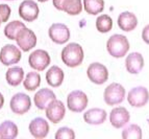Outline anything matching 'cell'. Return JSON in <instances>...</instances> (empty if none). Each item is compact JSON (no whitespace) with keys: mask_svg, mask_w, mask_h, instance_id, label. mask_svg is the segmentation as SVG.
Wrapping results in <instances>:
<instances>
[{"mask_svg":"<svg viewBox=\"0 0 149 139\" xmlns=\"http://www.w3.org/2000/svg\"><path fill=\"white\" fill-rule=\"evenodd\" d=\"M61 58L66 66L70 68H75L82 64L85 59V51L80 44L72 42L67 44L66 47L63 48Z\"/></svg>","mask_w":149,"mask_h":139,"instance_id":"obj_1","label":"cell"},{"mask_svg":"<svg viewBox=\"0 0 149 139\" xmlns=\"http://www.w3.org/2000/svg\"><path fill=\"white\" fill-rule=\"evenodd\" d=\"M130 45L125 36L120 34H115L111 36L107 41V50L109 55L116 59H121L125 57L128 52Z\"/></svg>","mask_w":149,"mask_h":139,"instance_id":"obj_2","label":"cell"},{"mask_svg":"<svg viewBox=\"0 0 149 139\" xmlns=\"http://www.w3.org/2000/svg\"><path fill=\"white\" fill-rule=\"evenodd\" d=\"M126 95L125 88L119 83L109 84L103 92V99L107 106H117L123 102Z\"/></svg>","mask_w":149,"mask_h":139,"instance_id":"obj_3","label":"cell"},{"mask_svg":"<svg viewBox=\"0 0 149 139\" xmlns=\"http://www.w3.org/2000/svg\"><path fill=\"white\" fill-rule=\"evenodd\" d=\"M89 98L81 90H73L67 96V108L74 113H81L88 107Z\"/></svg>","mask_w":149,"mask_h":139,"instance_id":"obj_4","label":"cell"},{"mask_svg":"<svg viewBox=\"0 0 149 139\" xmlns=\"http://www.w3.org/2000/svg\"><path fill=\"white\" fill-rule=\"evenodd\" d=\"M127 102L134 108H143L149 102V91L144 86H137L127 93Z\"/></svg>","mask_w":149,"mask_h":139,"instance_id":"obj_5","label":"cell"},{"mask_svg":"<svg viewBox=\"0 0 149 139\" xmlns=\"http://www.w3.org/2000/svg\"><path fill=\"white\" fill-rule=\"evenodd\" d=\"M87 75L90 81L95 85H103L109 79V72L107 66L99 62H94L89 65L87 69Z\"/></svg>","mask_w":149,"mask_h":139,"instance_id":"obj_6","label":"cell"},{"mask_svg":"<svg viewBox=\"0 0 149 139\" xmlns=\"http://www.w3.org/2000/svg\"><path fill=\"white\" fill-rule=\"evenodd\" d=\"M51 63L49 53L44 49H36L28 57V64L36 71H44Z\"/></svg>","mask_w":149,"mask_h":139,"instance_id":"obj_7","label":"cell"},{"mask_svg":"<svg viewBox=\"0 0 149 139\" xmlns=\"http://www.w3.org/2000/svg\"><path fill=\"white\" fill-rule=\"evenodd\" d=\"M21 49L14 44L4 45L0 50V62L4 66H13L21 61Z\"/></svg>","mask_w":149,"mask_h":139,"instance_id":"obj_8","label":"cell"},{"mask_svg":"<svg viewBox=\"0 0 149 139\" xmlns=\"http://www.w3.org/2000/svg\"><path fill=\"white\" fill-rule=\"evenodd\" d=\"M10 107L13 113L17 115H23L27 113L31 108V99L29 95L23 92H19L13 95L10 102Z\"/></svg>","mask_w":149,"mask_h":139,"instance_id":"obj_9","label":"cell"},{"mask_svg":"<svg viewBox=\"0 0 149 139\" xmlns=\"http://www.w3.org/2000/svg\"><path fill=\"white\" fill-rule=\"evenodd\" d=\"M48 36L53 43L58 45L66 44L70 40V29L64 23H53L48 29Z\"/></svg>","mask_w":149,"mask_h":139,"instance_id":"obj_10","label":"cell"},{"mask_svg":"<svg viewBox=\"0 0 149 139\" xmlns=\"http://www.w3.org/2000/svg\"><path fill=\"white\" fill-rule=\"evenodd\" d=\"M16 42H17L18 47L20 48L22 51L27 52L31 50L37 45V36L33 32V30L29 29L25 26L24 28L18 32L17 37H16Z\"/></svg>","mask_w":149,"mask_h":139,"instance_id":"obj_11","label":"cell"},{"mask_svg":"<svg viewBox=\"0 0 149 139\" xmlns=\"http://www.w3.org/2000/svg\"><path fill=\"white\" fill-rule=\"evenodd\" d=\"M18 13L25 22H32L39 17L40 8L38 3L33 0H24L19 5Z\"/></svg>","mask_w":149,"mask_h":139,"instance_id":"obj_12","label":"cell"},{"mask_svg":"<svg viewBox=\"0 0 149 139\" xmlns=\"http://www.w3.org/2000/svg\"><path fill=\"white\" fill-rule=\"evenodd\" d=\"M46 112V117L50 122L52 124H58L64 119L66 114V106L62 100L55 98L54 100L50 102L45 109Z\"/></svg>","mask_w":149,"mask_h":139,"instance_id":"obj_13","label":"cell"},{"mask_svg":"<svg viewBox=\"0 0 149 139\" xmlns=\"http://www.w3.org/2000/svg\"><path fill=\"white\" fill-rule=\"evenodd\" d=\"M130 120V113L124 107H116L109 113V122L115 129H122Z\"/></svg>","mask_w":149,"mask_h":139,"instance_id":"obj_14","label":"cell"},{"mask_svg":"<svg viewBox=\"0 0 149 139\" xmlns=\"http://www.w3.org/2000/svg\"><path fill=\"white\" fill-rule=\"evenodd\" d=\"M49 129V124L43 117H37V118L32 119L28 126L29 133L36 139H43L47 137Z\"/></svg>","mask_w":149,"mask_h":139,"instance_id":"obj_15","label":"cell"},{"mask_svg":"<svg viewBox=\"0 0 149 139\" xmlns=\"http://www.w3.org/2000/svg\"><path fill=\"white\" fill-rule=\"evenodd\" d=\"M125 68L130 74H139L144 68V58L138 51L130 52L125 59Z\"/></svg>","mask_w":149,"mask_h":139,"instance_id":"obj_16","label":"cell"},{"mask_svg":"<svg viewBox=\"0 0 149 139\" xmlns=\"http://www.w3.org/2000/svg\"><path fill=\"white\" fill-rule=\"evenodd\" d=\"M55 98L56 96L52 90L48 89V88H42L36 92L35 96H33V102L39 110H45L48 105Z\"/></svg>","mask_w":149,"mask_h":139,"instance_id":"obj_17","label":"cell"},{"mask_svg":"<svg viewBox=\"0 0 149 139\" xmlns=\"http://www.w3.org/2000/svg\"><path fill=\"white\" fill-rule=\"evenodd\" d=\"M118 26L123 32H132L138 26V18L132 12H123L118 16Z\"/></svg>","mask_w":149,"mask_h":139,"instance_id":"obj_18","label":"cell"},{"mask_svg":"<svg viewBox=\"0 0 149 139\" xmlns=\"http://www.w3.org/2000/svg\"><path fill=\"white\" fill-rule=\"evenodd\" d=\"M107 113L102 108H92L84 113V120L88 124L92 126H99L107 120Z\"/></svg>","mask_w":149,"mask_h":139,"instance_id":"obj_19","label":"cell"},{"mask_svg":"<svg viewBox=\"0 0 149 139\" xmlns=\"http://www.w3.org/2000/svg\"><path fill=\"white\" fill-rule=\"evenodd\" d=\"M65 79L64 70L58 66H51L46 72V82L50 87L57 88L63 84Z\"/></svg>","mask_w":149,"mask_h":139,"instance_id":"obj_20","label":"cell"},{"mask_svg":"<svg viewBox=\"0 0 149 139\" xmlns=\"http://www.w3.org/2000/svg\"><path fill=\"white\" fill-rule=\"evenodd\" d=\"M5 79L10 86L17 87L24 79V70L19 66H13L10 67L5 73Z\"/></svg>","mask_w":149,"mask_h":139,"instance_id":"obj_21","label":"cell"},{"mask_svg":"<svg viewBox=\"0 0 149 139\" xmlns=\"http://www.w3.org/2000/svg\"><path fill=\"white\" fill-rule=\"evenodd\" d=\"M19 134L17 124L12 120H4L0 124V137L3 139H14Z\"/></svg>","mask_w":149,"mask_h":139,"instance_id":"obj_22","label":"cell"},{"mask_svg":"<svg viewBox=\"0 0 149 139\" xmlns=\"http://www.w3.org/2000/svg\"><path fill=\"white\" fill-rule=\"evenodd\" d=\"M82 6L87 14L96 16L104 10V0H84Z\"/></svg>","mask_w":149,"mask_h":139,"instance_id":"obj_23","label":"cell"},{"mask_svg":"<svg viewBox=\"0 0 149 139\" xmlns=\"http://www.w3.org/2000/svg\"><path fill=\"white\" fill-rule=\"evenodd\" d=\"M23 86L27 91H35L41 85V75L39 72L30 71L25 75L23 79Z\"/></svg>","mask_w":149,"mask_h":139,"instance_id":"obj_24","label":"cell"},{"mask_svg":"<svg viewBox=\"0 0 149 139\" xmlns=\"http://www.w3.org/2000/svg\"><path fill=\"white\" fill-rule=\"evenodd\" d=\"M84 10L81 0H65L63 3L62 12L67 13L70 16H77Z\"/></svg>","mask_w":149,"mask_h":139,"instance_id":"obj_25","label":"cell"},{"mask_svg":"<svg viewBox=\"0 0 149 139\" xmlns=\"http://www.w3.org/2000/svg\"><path fill=\"white\" fill-rule=\"evenodd\" d=\"M95 24H96V28L98 32L101 34H107V32H111L113 28V19L111 16L107 15V14H102L97 17Z\"/></svg>","mask_w":149,"mask_h":139,"instance_id":"obj_26","label":"cell"},{"mask_svg":"<svg viewBox=\"0 0 149 139\" xmlns=\"http://www.w3.org/2000/svg\"><path fill=\"white\" fill-rule=\"evenodd\" d=\"M25 27V24L21 21L14 20L12 22H8L4 27V36L10 40H16L18 32L22 28Z\"/></svg>","mask_w":149,"mask_h":139,"instance_id":"obj_27","label":"cell"},{"mask_svg":"<svg viewBox=\"0 0 149 139\" xmlns=\"http://www.w3.org/2000/svg\"><path fill=\"white\" fill-rule=\"evenodd\" d=\"M122 138L124 139H141L143 137V133H142V129L140 126L136 124H128L125 127L122 128Z\"/></svg>","mask_w":149,"mask_h":139,"instance_id":"obj_28","label":"cell"},{"mask_svg":"<svg viewBox=\"0 0 149 139\" xmlns=\"http://www.w3.org/2000/svg\"><path fill=\"white\" fill-rule=\"evenodd\" d=\"M55 139H74L76 137L75 132L71 128L62 127L55 133Z\"/></svg>","mask_w":149,"mask_h":139,"instance_id":"obj_29","label":"cell"},{"mask_svg":"<svg viewBox=\"0 0 149 139\" xmlns=\"http://www.w3.org/2000/svg\"><path fill=\"white\" fill-rule=\"evenodd\" d=\"M12 14V10L8 4H0V21L8 22Z\"/></svg>","mask_w":149,"mask_h":139,"instance_id":"obj_30","label":"cell"},{"mask_svg":"<svg viewBox=\"0 0 149 139\" xmlns=\"http://www.w3.org/2000/svg\"><path fill=\"white\" fill-rule=\"evenodd\" d=\"M142 40L147 45H149V24H147L142 30Z\"/></svg>","mask_w":149,"mask_h":139,"instance_id":"obj_31","label":"cell"},{"mask_svg":"<svg viewBox=\"0 0 149 139\" xmlns=\"http://www.w3.org/2000/svg\"><path fill=\"white\" fill-rule=\"evenodd\" d=\"M65 0H52V4L57 11H63V3Z\"/></svg>","mask_w":149,"mask_h":139,"instance_id":"obj_32","label":"cell"},{"mask_svg":"<svg viewBox=\"0 0 149 139\" xmlns=\"http://www.w3.org/2000/svg\"><path fill=\"white\" fill-rule=\"evenodd\" d=\"M3 105H4V96H3V94L0 92V110L2 109Z\"/></svg>","mask_w":149,"mask_h":139,"instance_id":"obj_33","label":"cell"},{"mask_svg":"<svg viewBox=\"0 0 149 139\" xmlns=\"http://www.w3.org/2000/svg\"><path fill=\"white\" fill-rule=\"evenodd\" d=\"M38 1H39V2H47L48 0H38Z\"/></svg>","mask_w":149,"mask_h":139,"instance_id":"obj_34","label":"cell"},{"mask_svg":"<svg viewBox=\"0 0 149 139\" xmlns=\"http://www.w3.org/2000/svg\"><path fill=\"white\" fill-rule=\"evenodd\" d=\"M4 1H15V0H4Z\"/></svg>","mask_w":149,"mask_h":139,"instance_id":"obj_35","label":"cell"},{"mask_svg":"<svg viewBox=\"0 0 149 139\" xmlns=\"http://www.w3.org/2000/svg\"><path fill=\"white\" fill-rule=\"evenodd\" d=\"M147 121H148V126H149V118H148V120H147Z\"/></svg>","mask_w":149,"mask_h":139,"instance_id":"obj_36","label":"cell"},{"mask_svg":"<svg viewBox=\"0 0 149 139\" xmlns=\"http://www.w3.org/2000/svg\"><path fill=\"white\" fill-rule=\"evenodd\" d=\"M1 23H2V22H1V21H0V25H1Z\"/></svg>","mask_w":149,"mask_h":139,"instance_id":"obj_37","label":"cell"},{"mask_svg":"<svg viewBox=\"0 0 149 139\" xmlns=\"http://www.w3.org/2000/svg\"><path fill=\"white\" fill-rule=\"evenodd\" d=\"M0 138H1V137H0Z\"/></svg>","mask_w":149,"mask_h":139,"instance_id":"obj_38","label":"cell"}]
</instances>
